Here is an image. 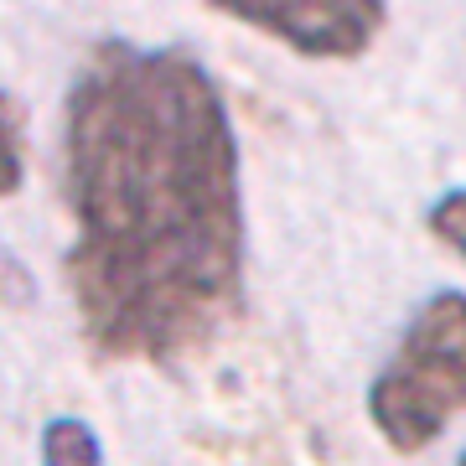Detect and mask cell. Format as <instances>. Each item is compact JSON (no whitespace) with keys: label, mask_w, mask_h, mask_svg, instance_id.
<instances>
[{"label":"cell","mask_w":466,"mask_h":466,"mask_svg":"<svg viewBox=\"0 0 466 466\" xmlns=\"http://www.w3.org/2000/svg\"><path fill=\"white\" fill-rule=\"evenodd\" d=\"M63 275L94 358L177 368L238 321V135L187 47L88 52L63 104Z\"/></svg>","instance_id":"6da1fadb"},{"label":"cell","mask_w":466,"mask_h":466,"mask_svg":"<svg viewBox=\"0 0 466 466\" xmlns=\"http://www.w3.org/2000/svg\"><path fill=\"white\" fill-rule=\"evenodd\" d=\"M466 400V296L441 290L420 306L400 352L368 383V420L400 456L435 446Z\"/></svg>","instance_id":"7a4b0ae2"},{"label":"cell","mask_w":466,"mask_h":466,"mask_svg":"<svg viewBox=\"0 0 466 466\" xmlns=\"http://www.w3.org/2000/svg\"><path fill=\"white\" fill-rule=\"evenodd\" d=\"M208 5L317 63L363 57L389 21V0H208Z\"/></svg>","instance_id":"3957f363"},{"label":"cell","mask_w":466,"mask_h":466,"mask_svg":"<svg viewBox=\"0 0 466 466\" xmlns=\"http://www.w3.org/2000/svg\"><path fill=\"white\" fill-rule=\"evenodd\" d=\"M42 466H104L99 435L73 415L47 420V431H42Z\"/></svg>","instance_id":"277c9868"},{"label":"cell","mask_w":466,"mask_h":466,"mask_svg":"<svg viewBox=\"0 0 466 466\" xmlns=\"http://www.w3.org/2000/svg\"><path fill=\"white\" fill-rule=\"evenodd\" d=\"M26 182V125H21V104L0 94V202L16 198Z\"/></svg>","instance_id":"5b68a950"},{"label":"cell","mask_w":466,"mask_h":466,"mask_svg":"<svg viewBox=\"0 0 466 466\" xmlns=\"http://www.w3.org/2000/svg\"><path fill=\"white\" fill-rule=\"evenodd\" d=\"M425 223H431V233L446 244V249L461 254V233H466V192L461 187H456V192H441L435 208L425 213Z\"/></svg>","instance_id":"8992f818"},{"label":"cell","mask_w":466,"mask_h":466,"mask_svg":"<svg viewBox=\"0 0 466 466\" xmlns=\"http://www.w3.org/2000/svg\"><path fill=\"white\" fill-rule=\"evenodd\" d=\"M456 466H466V456H456Z\"/></svg>","instance_id":"52a82bcc"}]
</instances>
